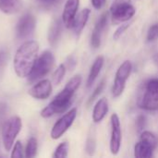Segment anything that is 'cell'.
Listing matches in <instances>:
<instances>
[{"label": "cell", "instance_id": "cell-1", "mask_svg": "<svg viewBox=\"0 0 158 158\" xmlns=\"http://www.w3.org/2000/svg\"><path fill=\"white\" fill-rule=\"evenodd\" d=\"M81 83V76L76 75L72 77L64 89L53 99V101L42 110L41 116L44 118H48L56 114L65 112L72 103V97L75 92L78 90Z\"/></svg>", "mask_w": 158, "mask_h": 158}, {"label": "cell", "instance_id": "cell-2", "mask_svg": "<svg viewBox=\"0 0 158 158\" xmlns=\"http://www.w3.org/2000/svg\"><path fill=\"white\" fill-rule=\"evenodd\" d=\"M39 44L35 41H27L16 52L14 69L19 78L28 77L37 59Z\"/></svg>", "mask_w": 158, "mask_h": 158}, {"label": "cell", "instance_id": "cell-3", "mask_svg": "<svg viewBox=\"0 0 158 158\" xmlns=\"http://www.w3.org/2000/svg\"><path fill=\"white\" fill-rule=\"evenodd\" d=\"M138 106L148 111L158 110V79H151L146 81L144 90L138 99Z\"/></svg>", "mask_w": 158, "mask_h": 158}, {"label": "cell", "instance_id": "cell-4", "mask_svg": "<svg viewBox=\"0 0 158 158\" xmlns=\"http://www.w3.org/2000/svg\"><path fill=\"white\" fill-rule=\"evenodd\" d=\"M55 64V57L50 51H44L37 57L31 73L28 76L29 82H35L49 73Z\"/></svg>", "mask_w": 158, "mask_h": 158}, {"label": "cell", "instance_id": "cell-5", "mask_svg": "<svg viewBox=\"0 0 158 158\" xmlns=\"http://www.w3.org/2000/svg\"><path fill=\"white\" fill-rule=\"evenodd\" d=\"M156 147L157 139L156 135L148 131H142L140 141L134 147V156L137 158L152 157Z\"/></svg>", "mask_w": 158, "mask_h": 158}, {"label": "cell", "instance_id": "cell-6", "mask_svg": "<svg viewBox=\"0 0 158 158\" xmlns=\"http://www.w3.org/2000/svg\"><path fill=\"white\" fill-rule=\"evenodd\" d=\"M21 119L17 117H11L6 119L2 128V140L4 147L6 151H10L14 141L21 130Z\"/></svg>", "mask_w": 158, "mask_h": 158}, {"label": "cell", "instance_id": "cell-7", "mask_svg": "<svg viewBox=\"0 0 158 158\" xmlns=\"http://www.w3.org/2000/svg\"><path fill=\"white\" fill-rule=\"evenodd\" d=\"M136 9L131 0H115L110 7L112 19L115 23L125 22L135 15Z\"/></svg>", "mask_w": 158, "mask_h": 158}, {"label": "cell", "instance_id": "cell-8", "mask_svg": "<svg viewBox=\"0 0 158 158\" xmlns=\"http://www.w3.org/2000/svg\"><path fill=\"white\" fill-rule=\"evenodd\" d=\"M132 64L130 60H125L118 69L114 84L112 87V94L114 97H118L124 92L126 82L131 73Z\"/></svg>", "mask_w": 158, "mask_h": 158}, {"label": "cell", "instance_id": "cell-9", "mask_svg": "<svg viewBox=\"0 0 158 158\" xmlns=\"http://www.w3.org/2000/svg\"><path fill=\"white\" fill-rule=\"evenodd\" d=\"M77 117V109L72 108L64 116H62L54 125L51 131V138L54 140L59 139L73 124Z\"/></svg>", "mask_w": 158, "mask_h": 158}, {"label": "cell", "instance_id": "cell-10", "mask_svg": "<svg viewBox=\"0 0 158 158\" xmlns=\"http://www.w3.org/2000/svg\"><path fill=\"white\" fill-rule=\"evenodd\" d=\"M122 142V131L119 118L117 114L111 116V137H110V152L117 156L119 153Z\"/></svg>", "mask_w": 158, "mask_h": 158}, {"label": "cell", "instance_id": "cell-11", "mask_svg": "<svg viewBox=\"0 0 158 158\" xmlns=\"http://www.w3.org/2000/svg\"><path fill=\"white\" fill-rule=\"evenodd\" d=\"M36 25V19L31 13L23 15L17 23L16 32L19 39H26L32 34Z\"/></svg>", "mask_w": 158, "mask_h": 158}, {"label": "cell", "instance_id": "cell-12", "mask_svg": "<svg viewBox=\"0 0 158 158\" xmlns=\"http://www.w3.org/2000/svg\"><path fill=\"white\" fill-rule=\"evenodd\" d=\"M52 94V84L49 80H42L29 90V94L38 100L47 99Z\"/></svg>", "mask_w": 158, "mask_h": 158}, {"label": "cell", "instance_id": "cell-13", "mask_svg": "<svg viewBox=\"0 0 158 158\" xmlns=\"http://www.w3.org/2000/svg\"><path fill=\"white\" fill-rule=\"evenodd\" d=\"M80 0H67L62 14V21L67 28L72 27L73 21L77 15Z\"/></svg>", "mask_w": 158, "mask_h": 158}, {"label": "cell", "instance_id": "cell-14", "mask_svg": "<svg viewBox=\"0 0 158 158\" xmlns=\"http://www.w3.org/2000/svg\"><path fill=\"white\" fill-rule=\"evenodd\" d=\"M107 16L108 14L106 12L103 13L100 18L98 19L94 28V31H93V33H92V37H91V44L94 48H98L101 44V37H102V33L106 26V23H107Z\"/></svg>", "mask_w": 158, "mask_h": 158}, {"label": "cell", "instance_id": "cell-15", "mask_svg": "<svg viewBox=\"0 0 158 158\" xmlns=\"http://www.w3.org/2000/svg\"><path fill=\"white\" fill-rule=\"evenodd\" d=\"M108 112V103L106 98H101L97 101L93 111V120L94 123L101 122Z\"/></svg>", "mask_w": 158, "mask_h": 158}, {"label": "cell", "instance_id": "cell-16", "mask_svg": "<svg viewBox=\"0 0 158 158\" xmlns=\"http://www.w3.org/2000/svg\"><path fill=\"white\" fill-rule=\"evenodd\" d=\"M90 14H91V10L89 8H84L75 17V19L73 21L71 29L74 31V32L77 35L80 34L81 32V31L84 29V27L89 19Z\"/></svg>", "mask_w": 158, "mask_h": 158}, {"label": "cell", "instance_id": "cell-17", "mask_svg": "<svg viewBox=\"0 0 158 158\" xmlns=\"http://www.w3.org/2000/svg\"><path fill=\"white\" fill-rule=\"evenodd\" d=\"M62 20L60 19H56L54 22L51 24L48 31V42L52 46H56V44L58 43L61 32H62Z\"/></svg>", "mask_w": 158, "mask_h": 158}, {"label": "cell", "instance_id": "cell-18", "mask_svg": "<svg viewBox=\"0 0 158 158\" xmlns=\"http://www.w3.org/2000/svg\"><path fill=\"white\" fill-rule=\"evenodd\" d=\"M104 62H105V59H104V56H99L95 58V60L94 61L92 65V68H91V70L87 79V87H91L94 84L96 78L101 72V69L104 66Z\"/></svg>", "mask_w": 158, "mask_h": 158}, {"label": "cell", "instance_id": "cell-19", "mask_svg": "<svg viewBox=\"0 0 158 158\" xmlns=\"http://www.w3.org/2000/svg\"><path fill=\"white\" fill-rule=\"evenodd\" d=\"M22 7V0H0V10L6 14H15Z\"/></svg>", "mask_w": 158, "mask_h": 158}, {"label": "cell", "instance_id": "cell-20", "mask_svg": "<svg viewBox=\"0 0 158 158\" xmlns=\"http://www.w3.org/2000/svg\"><path fill=\"white\" fill-rule=\"evenodd\" d=\"M37 152V140L35 138H31L27 143L25 150V156L27 158H32L36 156Z\"/></svg>", "mask_w": 158, "mask_h": 158}, {"label": "cell", "instance_id": "cell-21", "mask_svg": "<svg viewBox=\"0 0 158 158\" xmlns=\"http://www.w3.org/2000/svg\"><path fill=\"white\" fill-rule=\"evenodd\" d=\"M66 69H67V68H66V66L64 64H61V65L58 66V68L55 70V72L53 74V82H54V84L58 85L62 81V80L64 79V76L66 74Z\"/></svg>", "mask_w": 158, "mask_h": 158}, {"label": "cell", "instance_id": "cell-22", "mask_svg": "<svg viewBox=\"0 0 158 158\" xmlns=\"http://www.w3.org/2000/svg\"><path fill=\"white\" fill-rule=\"evenodd\" d=\"M68 153H69V143H60V144L56 147V151H55V153H54V155H53V157H67V156H68Z\"/></svg>", "mask_w": 158, "mask_h": 158}, {"label": "cell", "instance_id": "cell-23", "mask_svg": "<svg viewBox=\"0 0 158 158\" xmlns=\"http://www.w3.org/2000/svg\"><path fill=\"white\" fill-rule=\"evenodd\" d=\"M35 1L41 7L44 9H51L59 6L63 0H35Z\"/></svg>", "mask_w": 158, "mask_h": 158}, {"label": "cell", "instance_id": "cell-24", "mask_svg": "<svg viewBox=\"0 0 158 158\" xmlns=\"http://www.w3.org/2000/svg\"><path fill=\"white\" fill-rule=\"evenodd\" d=\"M105 85H106V81L105 80H102L101 81H100V83L97 85V87L95 88V90L94 91V93L92 94V95H91V97H90V99H89V104H91V103H93L98 96H99V94L102 93V91L104 90V88H105Z\"/></svg>", "mask_w": 158, "mask_h": 158}, {"label": "cell", "instance_id": "cell-25", "mask_svg": "<svg viewBox=\"0 0 158 158\" xmlns=\"http://www.w3.org/2000/svg\"><path fill=\"white\" fill-rule=\"evenodd\" d=\"M158 37V23L151 26L147 32V41L154 42Z\"/></svg>", "mask_w": 158, "mask_h": 158}, {"label": "cell", "instance_id": "cell-26", "mask_svg": "<svg viewBox=\"0 0 158 158\" xmlns=\"http://www.w3.org/2000/svg\"><path fill=\"white\" fill-rule=\"evenodd\" d=\"M23 156V150H22V144L19 141H18L13 148V151L11 153L12 158H22Z\"/></svg>", "mask_w": 158, "mask_h": 158}, {"label": "cell", "instance_id": "cell-27", "mask_svg": "<svg viewBox=\"0 0 158 158\" xmlns=\"http://www.w3.org/2000/svg\"><path fill=\"white\" fill-rule=\"evenodd\" d=\"M95 148H96V144H95V141L94 138H89L87 140V143H86V153L89 155V156H93L95 152Z\"/></svg>", "mask_w": 158, "mask_h": 158}, {"label": "cell", "instance_id": "cell-28", "mask_svg": "<svg viewBox=\"0 0 158 158\" xmlns=\"http://www.w3.org/2000/svg\"><path fill=\"white\" fill-rule=\"evenodd\" d=\"M135 125H136V129H137V131L139 132L143 131V130L145 128V125H146V118H145V116H143V115L139 116L137 118V119H136Z\"/></svg>", "mask_w": 158, "mask_h": 158}, {"label": "cell", "instance_id": "cell-29", "mask_svg": "<svg viewBox=\"0 0 158 158\" xmlns=\"http://www.w3.org/2000/svg\"><path fill=\"white\" fill-rule=\"evenodd\" d=\"M7 53L4 50H0V73L3 71L5 66L6 65L7 62Z\"/></svg>", "mask_w": 158, "mask_h": 158}, {"label": "cell", "instance_id": "cell-30", "mask_svg": "<svg viewBox=\"0 0 158 158\" xmlns=\"http://www.w3.org/2000/svg\"><path fill=\"white\" fill-rule=\"evenodd\" d=\"M129 24H123V25H121V26H119L117 30H116V31L114 32V35H113V38L115 39V40H118L122 34H123V32L129 28Z\"/></svg>", "mask_w": 158, "mask_h": 158}, {"label": "cell", "instance_id": "cell-31", "mask_svg": "<svg viewBox=\"0 0 158 158\" xmlns=\"http://www.w3.org/2000/svg\"><path fill=\"white\" fill-rule=\"evenodd\" d=\"M76 64H77V62H76V59H75V57L74 56H69L68 57V59H67V62H66V68L68 67L70 70H72L74 68H75V66H76Z\"/></svg>", "mask_w": 158, "mask_h": 158}, {"label": "cell", "instance_id": "cell-32", "mask_svg": "<svg viewBox=\"0 0 158 158\" xmlns=\"http://www.w3.org/2000/svg\"><path fill=\"white\" fill-rule=\"evenodd\" d=\"M92 1V5L95 9H101L105 4L106 0H91Z\"/></svg>", "mask_w": 158, "mask_h": 158}, {"label": "cell", "instance_id": "cell-33", "mask_svg": "<svg viewBox=\"0 0 158 158\" xmlns=\"http://www.w3.org/2000/svg\"><path fill=\"white\" fill-rule=\"evenodd\" d=\"M7 112V106L5 103H0V120H2Z\"/></svg>", "mask_w": 158, "mask_h": 158}]
</instances>
